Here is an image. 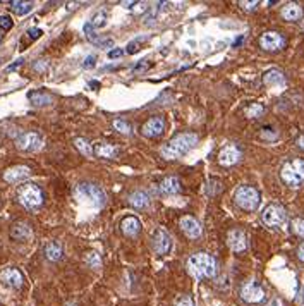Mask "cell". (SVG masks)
<instances>
[{"label": "cell", "mask_w": 304, "mask_h": 306, "mask_svg": "<svg viewBox=\"0 0 304 306\" xmlns=\"http://www.w3.org/2000/svg\"><path fill=\"white\" fill-rule=\"evenodd\" d=\"M198 143V134L194 133H181L174 136L165 147L162 148V156L165 160H176L179 156L186 155L189 150H193Z\"/></svg>", "instance_id": "6da1fadb"}, {"label": "cell", "mask_w": 304, "mask_h": 306, "mask_svg": "<svg viewBox=\"0 0 304 306\" xmlns=\"http://www.w3.org/2000/svg\"><path fill=\"white\" fill-rule=\"evenodd\" d=\"M187 269L193 275L200 277V279H212L216 275L218 272V267H216V260L213 258L208 253H196L187 260Z\"/></svg>", "instance_id": "7a4b0ae2"}, {"label": "cell", "mask_w": 304, "mask_h": 306, "mask_svg": "<svg viewBox=\"0 0 304 306\" xmlns=\"http://www.w3.org/2000/svg\"><path fill=\"white\" fill-rule=\"evenodd\" d=\"M74 194L81 203H88L93 207H103L107 203V194L100 186L93 183H81L76 186Z\"/></svg>", "instance_id": "3957f363"}, {"label": "cell", "mask_w": 304, "mask_h": 306, "mask_svg": "<svg viewBox=\"0 0 304 306\" xmlns=\"http://www.w3.org/2000/svg\"><path fill=\"white\" fill-rule=\"evenodd\" d=\"M17 200L28 210H38L43 205V193L36 184L28 183L17 189Z\"/></svg>", "instance_id": "277c9868"}, {"label": "cell", "mask_w": 304, "mask_h": 306, "mask_svg": "<svg viewBox=\"0 0 304 306\" xmlns=\"http://www.w3.org/2000/svg\"><path fill=\"white\" fill-rule=\"evenodd\" d=\"M280 177L287 186L299 187L304 183V160L296 158L284 163L280 170Z\"/></svg>", "instance_id": "5b68a950"}, {"label": "cell", "mask_w": 304, "mask_h": 306, "mask_svg": "<svg viewBox=\"0 0 304 306\" xmlns=\"http://www.w3.org/2000/svg\"><path fill=\"white\" fill-rule=\"evenodd\" d=\"M234 200H236L237 207H241L243 210L254 212V210H258V207H260L261 196H260V193H258L256 187L241 186L239 189L236 191V194H234Z\"/></svg>", "instance_id": "8992f818"}, {"label": "cell", "mask_w": 304, "mask_h": 306, "mask_svg": "<svg viewBox=\"0 0 304 306\" xmlns=\"http://www.w3.org/2000/svg\"><path fill=\"white\" fill-rule=\"evenodd\" d=\"M285 220H287V214L280 205H268L263 210V222L270 227L284 225Z\"/></svg>", "instance_id": "52a82bcc"}, {"label": "cell", "mask_w": 304, "mask_h": 306, "mask_svg": "<svg viewBox=\"0 0 304 306\" xmlns=\"http://www.w3.org/2000/svg\"><path fill=\"white\" fill-rule=\"evenodd\" d=\"M241 298H243L246 303L256 305L265 300V291H263V287L258 286L254 280H249V282H246L241 287Z\"/></svg>", "instance_id": "ba28073f"}, {"label": "cell", "mask_w": 304, "mask_h": 306, "mask_svg": "<svg viewBox=\"0 0 304 306\" xmlns=\"http://www.w3.org/2000/svg\"><path fill=\"white\" fill-rule=\"evenodd\" d=\"M260 45H261V48H263V50L277 52V50H280V48H284L285 38L282 36L280 33H277V31H267V33L261 34Z\"/></svg>", "instance_id": "9c48e42d"}, {"label": "cell", "mask_w": 304, "mask_h": 306, "mask_svg": "<svg viewBox=\"0 0 304 306\" xmlns=\"http://www.w3.org/2000/svg\"><path fill=\"white\" fill-rule=\"evenodd\" d=\"M153 249L156 255H167L172 249V238L165 229H156L153 234Z\"/></svg>", "instance_id": "30bf717a"}, {"label": "cell", "mask_w": 304, "mask_h": 306, "mask_svg": "<svg viewBox=\"0 0 304 306\" xmlns=\"http://www.w3.org/2000/svg\"><path fill=\"white\" fill-rule=\"evenodd\" d=\"M17 148L19 150H24V152H36L41 148V138L38 133H24L21 134L19 138H17Z\"/></svg>", "instance_id": "8fae6325"}, {"label": "cell", "mask_w": 304, "mask_h": 306, "mask_svg": "<svg viewBox=\"0 0 304 306\" xmlns=\"http://www.w3.org/2000/svg\"><path fill=\"white\" fill-rule=\"evenodd\" d=\"M227 245H229V248L236 253L246 251L247 238H246V234H244V231H241V229H234V231H230L229 236H227Z\"/></svg>", "instance_id": "7c38bea8"}, {"label": "cell", "mask_w": 304, "mask_h": 306, "mask_svg": "<svg viewBox=\"0 0 304 306\" xmlns=\"http://www.w3.org/2000/svg\"><path fill=\"white\" fill-rule=\"evenodd\" d=\"M241 160V150L236 147V145H227L223 147L218 153V163L220 165L230 167L234 163H237Z\"/></svg>", "instance_id": "4fadbf2b"}, {"label": "cell", "mask_w": 304, "mask_h": 306, "mask_svg": "<svg viewBox=\"0 0 304 306\" xmlns=\"http://www.w3.org/2000/svg\"><path fill=\"white\" fill-rule=\"evenodd\" d=\"M179 225H181V229H182V232L189 239H198L201 236L200 222H198L194 217H191V215H184V217L181 218Z\"/></svg>", "instance_id": "5bb4252c"}, {"label": "cell", "mask_w": 304, "mask_h": 306, "mask_svg": "<svg viewBox=\"0 0 304 306\" xmlns=\"http://www.w3.org/2000/svg\"><path fill=\"white\" fill-rule=\"evenodd\" d=\"M163 129H165V121L162 117H152L148 122L143 124L141 133L146 138H156L163 133Z\"/></svg>", "instance_id": "9a60e30c"}, {"label": "cell", "mask_w": 304, "mask_h": 306, "mask_svg": "<svg viewBox=\"0 0 304 306\" xmlns=\"http://www.w3.org/2000/svg\"><path fill=\"white\" fill-rule=\"evenodd\" d=\"M0 280H2L3 284H7V286L16 287V289L23 286V282H24L23 274H21L17 269H12V267H9V269H3L2 272H0Z\"/></svg>", "instance_id": "2e32d148"}, {"label": "cell", "mask_w": 304, "mask_h": 306, "mask_svg": "<svg viewBox=\"0 0 304 306\" xmlns=\"http://www.w3.org/2000/svg\"><path fill=\"white\" fill-rule=\"evenodd\" d=\"M31 236H33V231H31V227L26 222H16V224L10 227V238H12L14 241L24 243V241H28V239H31Z\"/></svg>", "instance_id": "e0dca14e"}, {"label": "cell", "mask_w": 304, "mask_h": 306, "mask_svg": "<svg viewBox=\"0 0 304 306\" xmlns=\"http://www.w3.org/2000/svg\"><path fill=\"white\" fill-rule=\"evenodd\" d=\"M121 231L124 232L127 238H134V236H138L139 232H141V222H139L138 217H132V215H129V217L122 218Z\"/></svg>", "instance_id": "ac0fdd59"}, {"label": "cell", "mask_w": 304, "mask_h": 306, "mask_svg": "<svg viewBox=\"0 0 304 306\" xmlns=\"http://www.w3.org/2000/svg\"><path fill=\"white\" fill-rule=\"evenodd\" d=\"M30 174L31 172L28 167L16 165V167H10V169H7L5 172H3V179H5L7 183H19V181L26 179Z\"/></svg>", "instance_id": "d6986e66"}, {"label": "cell", "mask_w": 304, "mask_h": 306, "mask_svg": "<svg viewBox=\"0 0 304 306\" xmlns=\"http://www.w3.org/2000/svg\"><path fill=\"white\" fill-rule=\"evenodd\" d=\"M129 205L138 210H143V208H148L150 207V196L143 191H134L132 194H129Z\"/></svg>", "instance_id": "ffe728a7"}, {"label": "cell", "mask_w": 304, "mask_h": 306, "mask_svg": "<svg viewBox=\"0 0 304 306\" xmlns=\"http://www.w3.org/2000/svg\"><path fill=\"white\" fill-rule=\"evenodd\" d=\"M158 189L163 194H176L181 191V181L177 177H165L158 186Z\"/></svg>", "instance_id": "44dd1931"}, {"label": "cell", "mask_w": 304, "mask_h": 306, "mask_svg": "<svg viewBox=\"0 0 304 306\" xmlns=\"http://www.w3.org/2000/svg\"><path fill=\"white\" fill-rule=\"evenodd\" d=\"M263 83L267 86H284L285 78L278 69H272V71H267L263 74Z\"/></svg>", "instance_id": "7402d4cb"}, {"label": "cell", "mask_w": 304, "mask_h": 306, "mask_svg": "<svg viewBox=\"0 0 304 306\" xmlns=\"http://www.w3.org/2000/svg\"><path fill=\"white\" fill-rule=\"evenodd\" d=\"M93 153L95 155H98L100 158H114L115 155H117V150H115L114 145H108V143H95V147H93Z\"/></svg>", "instance_id": "603a6c76"}, {"label": "cell", "mask_w": 304, "mask_h": 306, "mask_svg": "<svg viewBox=\"0 0 304 306\" xmlns=\"http://www.w3.org/2000/svg\"><path fill=\"white\" fill-rule=\"evenodd\" d=\"M28 98H30V102L36 107H45L52 103V95H48V93H45V92H30L28 93Z\"/></svg>", "instance_id": "cb8c5ba5"}, {"label": "cell", "mask_w": 304, "mask_h": 306, "mask_svg": "<svg viewBox=\"0 0 304 306\" xmlns=\"http://www.w3.org/2000/svg\"><path fill=\"white\" fill-rule=\"evenodd\" d=\"M303 16V9L298 3H287V5L282 9V17L287 21H298Z\"/></svg>", "instance_id": "d4e9b609"}, {"label": "cell", "mask_w": 304, "mask_h": 306, "mask_svg": "<svg viewBox=\"0 0 304 306\" xmlns=\"http://www.w3.org/2000/svg\"><path fill=\"white\" fill-rule=\"evenodd\" d=\"M45 255L50 262H59L62 258V246L57 241H50L45 246Z\"/></svg>", "instance_id": "484cf974"}, {"label": "cell", "mask_w": 304, "mask_h": 306, "mask_svg": "<svg viewBox=\"0 0 304 306\" xmlns=\"http://www.w3.org/2000/svg\"><path fill=\"white\" fill-rule=\"evenodd\" d=\"M10 7H12V10L17 14V16H24V14H28V12H31V10H33V2L12 0V2H10Z\"/></svg>", "instance_id": "4316f807"}, {"label": "cell", "mask_w": 304, "mask_h": 306, "mask_svg": "<svg viewBox=\"0 0 304 306\" xmlns=\"http://www.w3.org/2000/svg\"><path fill=\"white\" fill-rule=\"evenodd\" d=\"M167 2H156L155 5L153 7H150V10H148V14L145 16V19H143V23L148 26V24H153L155 23L156 19H158V14H160V10H162V7L165 5Z\"/></svg>", "instance_id": "83f0119b"}, {"label": "cell", "mask_w": 304, "mask_h": 306, "mask_svg": "<svg viewBox=\"0 0 304 306\" xmlns=\"http://www.w3.org/2000/svg\"><path fill=\"white\" fill-rule=\"evenodd\" d=\"M74 147L78 148V150L81 152L85 156H88V158H91L93 156V145H90V141L85 140V138H76Z\"/></svg>", "instance_id": "f1b7e54d"}, {"label": "cell", "mask_w": 304, "mask_h": 306, "mask_svg": "<svg viewBox=\"0 0 304 306\" xmlns=\"http://www.w3.org/2000/svg\"><path fill=\"white\" fill-rule=\"evenodd\" d=\"M85 34H86V38H88V40L91 41L93 45H96V47L101 48V45H103V40H101V38L98 36V33H96L95 28L91 26V23L85 24Z\"/></svg>", "instance_id": "f546056e"}, {"label": "cell", "mask_w": 304, "mask_h": 306, "mask_svg": "<svg viewBox=\"0 0 304 306\" xmlns=\"http://www.w3.org/2000/svg\"><path fill=\"white\" fill-rule=\"evenodd\" d=\"M265 112V107L261 105V103H251L249 107H246V110H244V114H246L249 119H256V117L263 116Z\"/></svg>", "instance_id": "4dcf8cb0"}, {"label": "cell", "mask_w": 304, "mask_h": 306, "mask_svg": "<svg viewBox=\"0 0 304 306\" xmlns=\"http://www.w3.org/2000/svg\"><path fill=\"white\" fill-rule=\"evenodd\" d=\"M91 26L95 28V30H100V28L107 26V12H105V10H100V12H96L95 16H93Z\"/></svg>", "instance_id": "1f68e13d"}, {"label": "cell", "mask_w": 304, "mask_h": 306, "mask_svg": "<svg viewBox=\"0 0 304 306\" xmlns=\"http://www.w3.org/2000/svg\"><path fill=\"white\" fill-rule=\"evenodd\" d=\"M148 40V36H138L136 40L129 41V45L125 47V52L127 54H134V52L139 50V47H141V43H145V41Z\"/></svg>", "instance_id": "d6a6232c"}, {"label": "cell", "mask_w": 304, "mask_h": 306, "mask_svg": "<svg viewBox=\"0 0 304 306\" xmlns=\"http://www.w3.org/2000/svg\"><path fill=\"white\" fill-rule=\"evenodd\" d=\"M114 127L119 131V133H122V134H131L132 133V129H131V126H129V122H125V121H122V119L114 121Z\"/></svg>", "instance_id": "836d02e7"}, {"label": "cell", "mask_w": 304, "mask_h": 306, "mask_svg": "<svg viewBox=\"0 0 304 306\" xmlns=\"http://www.w3.org/2000/svg\"><path fill=\"white\" fill-rule=\"evenodd\" d=\"M85 260H86V263H88V265L91 267V269H100V267H101V260H100V256L96 255L95 251L88 253Z\"/></svg>", "instance_id": "e575fe53"}, {"label": "cell", "mask_w": 304, "mask_h": 306, "mask_svg": "<svg viewBox=\"0 0 304 306\" xmlns=\"http://www.w3.org/2000/svg\"><path fill=\"white\" fill-rule=\"evenodd\" d=\"M292 231L298 236H304V218H294L292 220Z\"/></svg>", "instance_id": "d590c367"}, {"label": "cell", "mask_w": 304, "mask_h": 306, "mask_svg": "<svg viewBox=\"0 0 304 306\" xmlns=\"http://www.w3.org/2000/svg\"><path fill=\"white\" fill-rule=\"evenodd\" d=\"M150 67H152V62L146 61V59H143V61H139L138 64L132 67V72H143V71H146V69H150Z\"/></svg>", "instance_id": "8d00e7d4"}, {"label": "cell", "mask_w": 304, "mask_h": 306, "mask_svg": "<svg viewBox=\"0 0 304 306\" xmlns=\"http://www.w3.org/2000/svg\"><path fill=\"white\" fill-rule=\"evenodd\" d=\"M12 26H14V23H12V19H10V16H0V30L9 31Z\"/></svg>", "instance_id": "74e56055"}, {"label": "cell", "mask_w": 304, "mask_h": 306, "mask_svg": "<svg viewBox=\"0 0 304 306\" xmlns=\"http://www.w3.org/2000/svg\"><path fill=\"white\" fill-rule=\"evenodd\" d=\"M176 306H196V305H194L193 298L187 296V294H184V296H181L179 300L176 301Z\"/></svg>", "instance_id": "f35d334b"}, {"label": "cell", "mask_w": 304, "mask_h": 306, "mask_svg": "<svg viewBox=\"0 0 304 306\" xmlns=\"http://www.w3.org/2000/svg\"><path fill=\"white\" fill-rule=\"evenodd\" d=\"M95 64H96V55H88V57L85 59V62H83V67L91 69V67H95Z\"/></svg>", "instance_id": "ab89813d"}, {"label": "cell", "mask_w": 304, "mask_h": 306, "mask_svg": "<svg viewBox=\"0 0 304 306\" xmlns=\"http://www.w3.org/2000/svg\"><path fill=\"white\" fill-rule=\"evenodd\" d=\"M41 34H43V31H41L40 28H30V30H28V36H30L31 40H36Z\"/></svg>", "instance_id": "60d3db41"}, {"label": "cell", "mask_w": 304, "mask_h": 306, "mask_svg": "<svg viewBox=\"0 0 304 306\" xmlns=\"http://www.w3.org/2000/svg\"><path fill=\"white\" fill-rule=\"evenodd\" d=\"M239 5L243 7L244 10H253L260 5V2H258V0H253V2H239Z\"/></svg>", "instance_id": "b9f144b4"}, {"label": "cell", "mask_w": 304, "mask_h": 306, "mask_svg": "<svg viewBox=\"0 0 304 306\" xmlns=\"http://www.w3.org/2000/svg\"><path fill=\"white\" fill-rule=\"evenodd\" d=\"M122 55H124V50H122V48H115V50L108 52V59H117V57H122Z\"/></svg>", "instance_id": "7bdbcfd3"}, {"label": "cell", "mask_w": 304, "mask_h": 306, "mask_svg": "<svg viewBox=\"0 0 304 306\" xmlns=\"http://www.w3.org/2000/svg\"><path fill=\"white\" fill-rule=\"evenodd\" d=\"M33 69H34V71H45V69H47V62L38 61V64H34Z\"/></svg>", "instance_id": "ee69618b"}, {"label": "cell", "mask_w": 304, "mask_h": 306, "mask_svg": "<svg viewBox=\"0 0 304 306\" xmlns=\"http://www.w3.org/2000/svg\"><path fill=\"white\" fill-rule=\"evenodd\" d=\"M23 59H17V61L16 62H14V64L12 65H9V67H7V71H14V69H17V67H19V65L21 64H23Z\"/></svg>", "instance_id": "f6af8a7d"}, {"label": "cell", "mask_w": 304, "mask_h": 306, "mask_svg": "<svg viewBox=\"0 0 304 306\" xmlns=\"http://www.w3.org/2000/svg\"><path fill=\"white\" fill-rule=\"evenodd\" d=\"M298 255H299V258H301L303 262H304V243H303L301 246H299V251H298Z\"/></svg>", "instance_id": "bcb514c9"}, {"label": "cell", "mask_w": 304, "mask_h": 306, "mask_svg": "<svg viewBox=\"0 0 304 306\" xmlns=\"http://www.w3.org/2000/svg\"><path fill=\"white\" fill-rule=\"evenodd\" d=\"M267 306H282V305H280V301H278V300H272Z\"/></svg>", "instance_id": "7dc6e473"}, {"label": "cell", "mask_w": 304, "mask_h": 306, "mask_svg": "<svg viewBox=\"0 0 304 306\" xmlns=\"http://www.w3.org/2000/svg\"><path fill=\"white\" fill-rule=\"evenodd\" d=\"M298 147H299V148H303V150H304V134L298 140Z\"/></svg>", "instance_id": "c3c4849f"}, {"label": "cell", "mask_w": 304, "mask_h": 306, "mask_svg": "<svg viewBox=\"0 0 304 306\" xmlns=\"http://www.w3.org/2000/svg\"><path fill=\"white\" fill-rule=\"evenodd\" d=\"M90 86H93V88H98V83H96V81H91V83H90Z\"/></svg>", "instance_id": "681fc988"}, {"label": "cell", "mask_w": 304, "mask_h": 306, "mask_svg": "<svg viewBox=\"0 0 304 306\" xmlns=\"http://www.w3.org/2000/svg\"><path fill=\"white\" fill-rule=\"evenodd\" d=\"M301 296H303V298H301V303L304 305V291H303V294H301Z\"/></svg>", "instance_id": "f907efd6"}]
</instances>
